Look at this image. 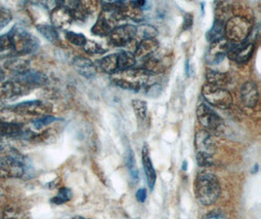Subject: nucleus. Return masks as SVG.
<instances>
[{
    "mask_svg": "<svg viewBox=\"0 0 261 219\" xmlns=\"http://www.w3.org/2000/svg\"><path fill=\"white\" fill-rule=\"evenodd\" d=\"M221 193L217 176L210 172H201L195 181V195L202 206H212Z\"/></svg>",
    "mask_w": 261,
    "mask_h": 219,
    "instance_id": "obj_1",
    "label": "nucleus"
},
{
    "mask_svg": "<svg viewBox=\"0 0 261 219\" xmlns=\"http://www.w3.org/2000/svg\"><path fill=\"white\" fill-rule=\"evenodd\" d=\"M150 73L144 69H129L113 74L112 82L121 89L138 91L146 85Z\"/></svg>",
    "mask_w": 261,
    "mask_h": 219,
    "instance_id": "obj_2",
    "label": "nucleus"
},
{
    "mask_svg": "<svg viewBox=\"0 0 261 219\" xmlns=\"http://www.w3.org/2000/svg\"><path fill=\"white\" fill-rule=\"evenodd\" d=\"M252 24L243 16H234L225 23L224 38L237 44L245 43L251 34Z\"/></svg>",
    "mask_w": 261,
    "mask_h": 219,
    "instance_id": "obj_3",
    "label": "nucleus"
},
{
    "mask_svg": "<svg viewBox=\"0 0 261 219\" xmlns=\"http://www.w3.org/2000/svg\"><path fill=\"white\" fill-rule=\"evenodd\" d=\"M28 165L24 157L15 149L0 159V177L1 178H21L27 173Z\"/></svg>",
    "mask_w": 261,
    "mask_h": 219,
    "instance_id": "obj_4",
    "label": "nucleus"
},
{
    "mask_svg": "<svg viewBox=\"0 0 261 219\" xmlns=\"http://www.w3.org/2000/svg\"><path fill=\"white\" fill-rule=\"evenodd\" d=\"M15 56H29L37 51L39 43L34 35L18 27H14L8 34Z\"/></svg>",
    "mask_w": 261,
    "mask_h": 219,
    "instance_id": "obj_5",
    "label": "nucleus"
},
{
    "mask_svg": "<svg viewBox=\"0 0 261 219\" xmlns=\"http://www.w3.org/2000/svg\"><path fill=\"white\" fill-rule=\"evenodd\" d=\"M202 95L207 104L220 109L229 108L233 103L231 92L225 88L205 83L202 88Z\"/></svg>",
    "mask_w": 261,
    "mask_h": 219,
    "instance_id": "obj_6",
    "label": "nucleus"
},
{
    "mask_svg": "<svg viewBox=\"0 0 261 219\" xmlns=\"http://www.w3.org/2000/svg\"><path fill=\"white\" fill-rule=\"evenodd\" d=\"M197 118L202 127L214 133H218L223 126L221 117L207 104H201L197 107Z\"/></svg>",
    "mask_w": 261,
    "mask_h": 219,
    "instance_id": "obj_7",
    "label": "nucleus"
},
{
    "mask_svg": "<svg viewBox=\"0 0 261 219\" xmlns=\"http://www.w3.org/2000/svg\"><path fill=\"white\" fill-rule=\"evenodd\" d=\"M34 89H32L30 86H28L23 81L16 78L15 76L12 79L5 82L1 88H0V99L3 100H13L17 99L19 97L25 96L29 92H32Z\"/></svg>",
    "mask_w": 261,
    "mask_h": 219,
    "instance_id": "obj_8",
    "label": "nucleus"
},
{
    "mask_svg": "<svg viewBox=\"0 0 261 219\" xmlns=\"http://www.w3.org/2000/svg\"><path fill=\"white\" fill-rule=\"evenodd\" d=\"M51 110V106L46 103L40 101L24 102L22 104H16L13 106V111L19 115L42 116L47 115Z\"/></svg>",
    "mask_w": 261,
    "mask_h": 219,
    "instance_id": "obj_9",
    "label": "nucleus"
},
{
    "mask_svg": "<svg viewBox=\"0 0 261 219\" xmlns=\"http://www.w3.org/2000/svg\"><path fill=\"white\" fill-rule=\"evenodd\" d=\"M136 26L133 24H121L115 26V28L109 35L110 42L116 47L125 46L135 37Z\"/></svg>",
    "mask_w": 261,
    "mask_h": 219,
    "instance_id": "obj_10",
    "label": "nucleus"
},
{
    "mask_svg": "<svg viewBox=\"0 0 261 219\" xmlns=\"http://www.w3.org/2000/svg\"><path fill=\"white\" fill-rule=\"evenodd\" d=\"M194 144L197 155H204L211 157L214 156L215 152V143L212 135L207 131H198L195 135Z\"/></svg>",
    "mask_w": 261,
    "mask_h": 219,
    "instance_id": "obj_11",
    "label": "nucleus"
},
{
    "mask_svg": "<svg viewBox=\"0 0 261 219\" xmlns=\"http://www.w3.org/2000/svg\"><path fill=\"white\" fill-rule=\"evenodd\" d=\"M253 51L254 44L252 42H245L229 47L226 55L231 60H234L238 64H246L251 58Z\"/></svg>",
    "mask_w": 261,
    "mask_h": 219,
    "instance_id": "obj_12",
    "label": "nucleus"
},
{
    "mask_svg": "<svg viewBox=\"0 0 261 219\" xmlns=\"http://www.w3.org/2000/svg\"><path fill=\"white\" fill-rule=\"evenodd\" d=\"M241 100L243 104L249 108H254L257 105L259 100V92L255 82L248 81L242 85Z\"/></svg>",
    "mask_w": 261,
    "mask_h": 219,
    "instance_id": "obj_13",
    "label": "nucleus"
},
{
    "mask_svg": "<svg viewBox=\"0 0 261 219\" xmlns=\"http://www.w3.org/2000/svg\"><path fill=\"white\" fill-rule=\"evenodd\" d=\"M229 43L225 39L213 42L205 55V60L210 65H218L223 60L229 49Z\"/></svg>",
    "mask_w": 261,
    "mask_h": 219,
    "instance_id": "obj_14",
    "label": "nucleus"
},
{
    "mask_svg": "<svg viewBox=\"0 0 261 219\" xmlns=\"http://www.w3.org/2000/svg\"><path fill=\"white\" fill-rule=\"evenodd\" d=\"M73 15L70 9L57 3V6L52 10L50 14V20L52 25L56 28H63L71 24L73 21Z\"/></svg>",
    "mask_w": 261,
    "mask_h": 219,
    "instance_id": "obj_15",
    "label": "nucleus"
},
{
    "mask_svg": "<svg viewBox=\"0 0 261 219\" xmlns=\"http://www.w3.org/2000/svg\"><path fill=\"white\" fill-rule=\"evenodd\" d=\"M15 77L23 81L32 89L45 86L48 83V77L44 73L35 70H27L22 73H18L15 75Z\"/></svg>",
    "mask_w": 261,
    "mask_h": 219,
    "instance_id": "obj_16",
    "label": "nucleus"
},
{
    "mask_svg": "<svg viewBox=\"0 0 261 219\" xmlns=\"http://www.w3.org/2000/svg\"><path fill=\"white\" fill-rule=\"evenodd\" d=\"M160 48V43L155 38L153 39H145L139 42L138 46L136 47L134 57L135 59H147V58L152 57L154 53L159 50Z\"/></svg>",
    "mask_w": 261,
    "mask_h": 219,
    "instance_id": "obj_17",
    "label": "nucleus"
},
{
    "mask_svg": "<svg viewBox=\"0 0 261 219\" xmlns=\"http://www.w3.org/2000/svg\"><path fill=\"white\" fill-rule=\"evenodd\" d=\"M142 164L143 169L145 172V175L147 178V183L151 191L154 190V184L156 181V173L154 171L153 162L150 157V150L147 144L143 146L142 149Z\"/></svg>",
    "mask_w": 261,
    "mask_h": 219,
    "instance_id": "obj_18",
    "label": "nucleus"
},
{
    "mask_svg": "<svg viewBox=\"0 0 261 219\" xmlns=\"http://www.w3.org/2000/svg\"><path fill=\"white\" fill-rule=\"evenodd\" d=\"M72 66L74 70L77 71V73H80L83 77L87 79H91L95 77L97 69L95 65L89 58L76 57L72 60Z\"/></svg>",
    "mask_w": 261,
    "mask_h": 219,
    "instance_id": "obj_19",
    "label": "nucleus"
},
{
    "mask_svg": "<svg viewBox=\"0 0 261 219\" xmlns=\"http://www.w3.org/2000/svg\"><path fill=\"white\" fill-rule=\"evenodd\" d=\"M114 23H115L114 16L112 19H109L108 17H106V15L104 16L103 14H101L95 24L92 26L91 33H92V35L101 36V37L109 36L111 32L115 28Z\"/></svg>",
    "mask_w": 261,
    "mask_h": 219,
    "instance_id": "obj_20",
    "label": "nucleus"
},
{
    "mask_svg": "<svg viewBox=\"0 0 261 219\" xmlns=\"http://www.w3.org/2000/svg\"><path fill=\"white\" fill-rule=\"evenodd\" d=\"M24 131L21 125L16 123H9L0 121V137L12 138V137H24Z\"/></svg>",
    "mask_w": 261,
    "mask_h": 219,
    "instance_id": "obj_21",
    "label": "nucleus"
},
{
    "mask_svg": "<svg viewBox=\"0 0 261 219\" xmlns=\"http://www.w3.org/2000/svg\"><path fill=\"white\" fill-rule=\"evenodd\" d=\"M224 27H225V23L221 20L215 19L214 24L212 26V28L205 34V38L207 41H210L211 43L224 39Z\"/></svg>",
    "mask_w": 261,
    "mask_h": 219,
    "instance_id": "obj_22",
    "label": "nucleus"
},
{
    "mask_svg": "<svg viewBox=\"0 0 261 219\" xmlns=\"http://www.w3.org/2000/svg\"><path fill=\"white\" fill-rule=\"evenodd\" d=\"M205 79L206 83L214 85V86H218V87H222L228 84V82L230 81L229 76L223 73V72H219L217 70H207L205 72Z\"/></svg>",
    "mask_w": 261,
    "mask_h": 219,
    "instance_id": "obj_23",
    "label": "nucleus"
},
{
    "mask_svg": "<svg viewBox=\"0 0 261 219\" xmlns=\"http://www.w3.org/2000/svg\"><path fill=\"white\" fill-rule=\"evenodd\" d=\"M99 68L109 74H116L119 72L118 67V53L104 57L99 60Z\"/></svg>",
    "mask_w": 261,
    "mask_h": 219,
    "instance_id": "obj_24",
    "label": "nucleus"
},
{
    "mask_svg": "<svg viewBox=\"0 0 261 219\" xmlns=\"http://www.w3.org/2000/svg\"><path fill=\"white\" fill-rule=\"evenodd\" d=\"M24 57L25 56H14L5 64L6 69L16 72V74L29 70V60Z\"/></svg>",
    "mask_w": 261,
    "mask_h": 219,
    "instance_id": "obj_25",
    "label": "nucleus"
},
{
    "mask_svg": "<svg viewBox=\"0 0 261 219\" xmlns=\"http://www.w3.org/2000/svg\"><path fill=\"white\" fill-rule=\"evenodd\" d=\"M156 35H158V29L154 27V25L144 23L136 26V33H135L134 38H138L140 41H142L145 39L155 38Z\"/></svg>",
    "mask_w": 261,
    "mask_h": 219,
    "instance_id": "obj_26",
    "label": "nucleus"
},
{
    "mask_svg": "<svg viewBox=\"0 0 261 219\" xmlns=\"http://www.w3.org/2000/svg\"><path fill=\"white\" fill-rule=\"evenodd\" d=\"M136 65V59L130 52H120L118 53V67L119 72L132 69Z\"/></svg>",
    "mask_w": 261,
    "mask_h": 219,
    "instance_id": "obj_27",
    "label": "nucleus"
},
{
    "mask_svg": "<svg viewBox=\"0 0 261 219\" xmlns=\"http://www.w3.org/2000/svg\"><path fill=\"white\" fill-rule=\"evenodd\" d=\"M125 163H126V168L130 174L131 179L133 182L137 183L139 180V171L136 165V160L134 157V153L132 150H128L126 157H125Z\"/></svg>",
    "mask_w": 261,
    "mask_h": 219,
    "instance_id": "obj_28",
    "label": "nucleus"
},
{
    "mask_svg": "<svg viewBox=\"0 0 261 219\" xmlns=\"http://www.w3.org/2000/svg\"><path fill=\"white\" fill-rule=\"evenodd\" d=\"M132 108L134 111V114L136 116L137 120L139 122H144L147 118L148 113V105L145 101L136 99L132 101Z\"/></svg>",
    "mask_w": 261,
    "mask_h": 219,
    "instance_id": "obj_29",
    "label": "nucleus"
},
{
    "mask_svg": "<svg viewBox=\"0 0 261 219\" xmlns=\"http://www.w3.org/2000/svg\"><path fill=\"white\" fill-rule=\"evenodd\" d=\"M37 30L43 35L48 41L52 43H56L59 40V35L56 28L51 24H45V23L39 24L37 25Z\"/></svg>",
    "mask_w": 261,
    "mask_h": 219,
    "instance_id": "obj_30",
    "label": "nucleus"
},
{
    "mask_svg": "<svg viewBox=\"0 0 261 219\" xmlns=\"http://www.w3.org/2000/svg\"><path fill=\"white\" fill-rule=\"evenodd\" d=\"M72 198V192L68 187H62L58 194L51 199V203L54 205H63L70 202Z\"/></svg>",
    "mask_w": 261,
    "mask_h": 219,
    "instance_id": "obj_31",
    "label": "nucleus"
},
{
    "mask_svg": "<svg viewBox=\"0 0 261 219\" xmlns=\"http://www.w3.org/2000/svg\"><path fill=\"white\" fill-rule=\"evenodd\" d=\"M65 37L70 43L75 45V46L83 47L87 41V39L84 35L82 34H76L73 32H67L65 34Z\"/></svg>",
    "mask_w": 261,
    "mask_h": 219,
    "instance_id": "obj_32",
    "label": "nucleus"
},
{
    "mask_svg": "<svg viewBox=\"0 0 261 219\" xmlns=\"http://www.w3.org/2000/svg\"><path fill=\"white\" fill-rule=\"evenodd\" d=\"M83 49H84L85 53L88 54V55L103 54V53L106 52V50L102 49V47L100 46L98 43H96L95 41H92V40H87L85 45L83 46Z\"/></svg>",
    "mask_w": 261,
    "mask_h": 219,
    "instance_id": "obj_33",
    "label": "nucleus"
},
{
    "mask_svg": "<svg viewBox=\"0 0 261 219\" xmlns=\"http://www.w3.org/2000/svg\"><path fill=\"white\" fill-rule=\"evenodd\" d=\"M57 121V119L53 116L45 115L38 118L34 121V127L36 128V130H41L44 127H46L48 125L52 124L53 122Z\"/></svg>",
    "mask_w": 261,
    "mask_h": 219,
    "instance_id": "obj_34",
    "label": "nucleus"
},
{
    "mask_svg": "<svg viewBox=\"0 0 261 219\" xmlns=\"http://www.w3.org/2000/svg\"><path fill=\"white\" fill-rule=\"evenodd\" d=\"M12 20V14L10 10L0 7V30H2Z\"/></svg>",
    "mask_w": 261,
    "mask_h": 219,
    "instance_id": "obj_35",
    "label": "nucleus"
},
{
    "mask_svg": "<svg viewBox=\"0 0 261 219\" xmlns=\"http://www.w3.org/2000/svg\"><path fill=\"white\" fill-rule=\"evenodd\" d=\"M2 219H25L24 213L16 208H7L2 215Z\"/></svg>",
    "mask_w": 261,
    "mask_h": 219,
    "instance_id": "obj_36",
    "label": "nucleus"
},
{
    "mask_svg": "<svg viewBox=\"0 0 261 219\" xmlns=\"http://www.w3.org/2000/svg\"><path fill=\"white\" fill-rule=\"evenodd\" d=\"M12 50V43L9 35H5L0 36V53Z\"/></svg>",
    "mask_w": 261,
    "mask_h": 219,
    "instance_id": "obj_37",
    "label": "nucleus"
},
{
    "mask_svg": "<svg viewBox=\"0 0 261 219\" xmlns=\"http://www.w3.org/2000/svg\"><path fill=\"white\" fill-rule=\"evenodd\" d=\"M162 91H163L162 85H160L158 83H154L153 85H151L150 87H148L146 93L150 98H158L161 95Z\"/></svg>",
    "mask_w": 261,
    "mask_h": 219,
    "instance_id": "obj_38",
    "label": "nucleus"
},
{
    "mask_svg": "<svg viewBox=\"0 0 261 219\" xmlns=\"http://www.w3.org/2000/svg\"><path fill=\"white\" fill-rule=\"evenodd\" d=\"M196 159H197V164H198L200 167H202V168L211 167V166H213V164H214V159H213V157H211V156L197 155Z\"/></svg>",
    "mask_w": 261,
    "mask_h": 219,
    "instance_id": "obj_39",
    "label": "nucleus"
},
{
    "mask_svg": "<svg viewBox=\"0 0 261 219\" xmlns=\"http://www.w3.org/2000/svg\"><path fill=\"white\" fill-rule=\"evenodd\" d=\"M203 219H228L226 216L225 213L221 210H213L211 212H208L207 214L204 215Z\"/></svg>",
    "mask_w": 261,
    "mask_h": 219,
    "instance_id": "obj_40",
    "label": "nucleus"
},
{
    "mask_svg": "<svg viewBox=\"0 0 261 219\" xmlns=\"http://www.w3.org/2000/svg\"><path fill=\"white\" fill-rule=\"evenodd\" d=\"M136 199L139 203H145L146 199H147V190L145 188H140L137 190L136 192Z\"/></svg>",
    "mask_w": 261,
    "mask_h": 219,
    "instance_id": "obj_41",
    "label": "nucleus"
},
{
    "mask_svg": "<svg viewBox=\"0 0 261 219\" xmlns=\"http://www.w3.org/2000/svg\"><path fill=\"white\" fill-rule=\"evenodd\" d=\"M193 24V15L192 14H186L184 17V22H183V29L187 30L192 27Z\"/></svg>",
    "mask_w": 261,
    "mask_h": 219,
    "instance_id": "obj_42",
    "label": "nucleus"
},
{
    "mask_svg": "<svg viewBox=\"0 0 261 219\" xmlns=\"http://www.w3.org/2000/svg\"><path fill=\"white\" fill-rule=\"evenodd\" d=\"M6 137H0V152H4L6 150L10 149L9 147V141L6 140Z\"/></svg>",
    "mask_w": 261,
    "mask_h": 219,
    "instance_id": "obj_43",
    "label": "nucleus"
},
{
    "mask_svg": "<svg viewBox=\"0 0 261 219\" xmlns=\"http://www.w3.org/2000/svg\"><path fill=\"white\" fill-rule=\"evenodd\" d=\"M187 168H188V162H183V163H182V171H183V172H187Z\"/></svg>",
    "mask_w": 261,
    "mask_h": 219,
    "instance_id": "obj_44",
    "label": "nucleus"
},
{
    "mask_svg": "<svg viewBox=\"0 0 261 219\" xmlns=\"http://www.w3.org/2000/svg\"><path fill=\"white\" fill-rule=\"evenodd\" d=\"M5 79V72L0 69V83Z\"/></svg>",
    "mask_w": 261,
    "mask_h": 219,
    "instance_id": "obj_45",
    "label": "nucleus"
},
{
    "mask_svg": "<svg viewBox=\"0 0 261 219\" xmlns=\"http://www.w3.org/2000/svg\"><path fill=\"white\" fill-rule=\"evenodd\" d=\"M186 73H187V75H188V76L190 75V70H189V61H188V60L186 61Z\"/></svg>",
    "mask_w": 261,
    "mask_h": 219,
    "instance_id": "obj_46",
    "label": "nucleus"
},
{
    "mask_svg": "<svg viewBox=\"0 0 261 219\" xmlns=\"http://www.w3.org/2000/svg\"><path fill=\"white\" fill-rule=\"evenodd\" d=\"M72 219H87V218H84V217H81V216H76V217H74V218Z\"/></svg>",
    "mask_w": 261,
    "mask_h": 219,
    "instance_id": "obj_47",
    "label": "nucleus"
}]
</instances>
